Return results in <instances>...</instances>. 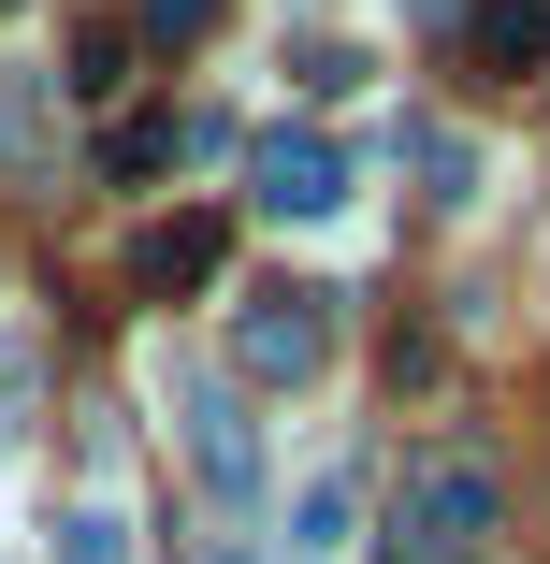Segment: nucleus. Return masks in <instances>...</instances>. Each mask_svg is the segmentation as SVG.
Here are the masks:
<instances>
[{
    "label": "nucleus",
    "mask_w": 550,
    "mask_h": 564,
    "mask_svg": "<svg viewBox=\"0 0 550 564\" xmlns=\"http://www.w3.org/2000/svg\"><path fill=\"white\" fill-rule=\"evenodd\" d=\"M493 464L478 448H434V464H406V507H391V564H478L493 550Z\"/></svg>",
    "instance_id": "f257e3e1"
},
{
    "label": "nucleus",
    "mask_w": 550,
    "mask_h": 564,
    "mask_svg": "<svg viewBox=\"0 0 550 564\" xmlns=\"http://www.w3.org/2000/svg\"><path fill=\"white\" fill-rule=\"evenodd\" d=\"M233 362H247L261 391H304L319 362H334V318H319V290H261V304H233Z\"/></svg>",
    "instance_id": "f03ea898"
},
{
    "label": "nucleus",
    "mask_w": 550,
    "mask_h": 564,
    "mask_svg": "<svg viewBox=\"0 0 550 564\" xmlns=\"http://www.w3.org/2000/svg\"><path fill=\"white\" fill-rule=\"evenodd\" d=\"M348 203V145L334 131H276L261 145V217H334Z\"/></svg>",
    "instance_id": "7ed1b4c3"
},
{
    "label": "nucleus",
    "mask_w": 550,
    "mask_h": 564,
    "mask_svg": "<svg viewBox=\"0 0 550 564\" xmlns=\"http://www.w3.org/2000/svg\"><path fill=\"white\" fill-rule=\"evenodd\" d=\"M188 464H203V492H217V507H247V492H261V434H247V405H233V391H188Z\"/></svg>",
    "instance_id": "20e7f679"
},
{
    "label": "nucleus",
    "mask_w": 550,
    "mask_h": 564,
    "mask_svg": "<svg viewBox=\"0 0 550 564\" xmlns=\"http://www.w3.org/2000/svg\"><path fill=\"white\" fill-rule=\"evenodd\" d=\"M217 261H233V232H217V217H160V232H145V247H131V275H145V290H160V304H174V290H203V275H217Z\"/></svg>",
    "instance_id": "39448f33"
},
{
    "label": "nucleus",
    "mask_w": 550,
    "mask_h": 564,
    "mask_svg": "<svg viewBox=\"0 0 550 564\" xmlns=\"http://www.w3.org/2000/svg\"><path fill=\"white\" fill-rule=\"evenodd\" d=\"M464 44H478V73H550V0H478Z\"/></svg>",
    "instance_id": "423d86ee"
},
{
    "label": "nucleus",
    "mask_w": 550,
    "mask_h": 564,
    "mask_svg": "<svg viewBox=\"0 0 550 564\" xmlns=\"http://www.w3.org/2000/svg\"><path fill=\"white\" fill-rule=\"evenodd\" d=\"M348 521H363V478H304V492H290V550H304V564L348 550Z\"/></svg>",
    "instance_id": "0eeeda50"
},
{
    "label": "nucleus",
    "mask_w": 550,
    "mask_h": 564,
    "mask_svg": "<svg viewBox=\"0 0 550 564\" xmlns=\"http://www.w3.org/2000/svg\"><path fill=\"white\" fill-rule=\"evenodd\" d=\"M58 564H131V507H58Z\"/></svg>",
    "instance_id": "6e6552de"
},
{
    "label": "nucleus",
    "mask_w": 550,
    "mask_h": 564,
    "mask_svg": "<svg viewBox=\"0 0 550 564\" xmlns=\"http://www.w3.org/2000/svg\"><path fill=\"white\" fill-rule=\"evenodd\" d=\"M131 30L145 44H188V30H217V0H131Z\"/></svg>",
    "instance_id": "1a4fd4ad"
},
{
    "label": "nucleus",
    "mask_w": 550,
    "mask_h": 564,
    "mask_svg": "<svg viewBox=\"0 0 550 564\" xmlns=\"http://www.w3.org/2000/svg\"><path fill=\"white\" fill-rule=\"evenodd\" d=\"M117 73H131V30H87V44H73V87H87V101L117 87Z\"/></svg>",
    "instance_id": "9d476101"
},
{
    "label": "nucleus",
    "mask_w": 550,
    "mask_h": 564,
    "mask_svg": "<svg viewBox=\"0 0 550 564\" xmlns=\"http://www.w3.org/2000/svg\"><path fill=\"white\" fill-rule=\"evenodd\" d=\"M290 87H319V101H334V87H363V44H304V58H290Z\"/></svg>",
    "instance_id": "9b49d317"
}]
</instances>
